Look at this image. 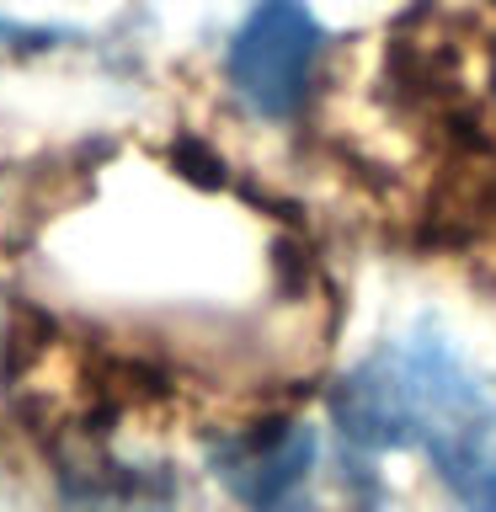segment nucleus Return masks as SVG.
<instances>
[{"label": "nucleus", "mask_w": 496, "mask_h": 512, "mask_svg": "<svg viewBox=\"0 0 496 512\" xmlns=\"http://www.w3.org/2000/svg\"><path fill=\"white\" fill-rule=\"evenodd\" d=\"M480 400L443 352H384L336 395V422L363 448L432 443L454 416Z\"/></svg>", "instance_id": "obj_1"}, {"label": "nucleus", "mask_w": 496, "mask_h": 512, "mask_svg": "<svg viewBox=\"0 0 496 512\" xmlns=\"http://www.w3.org/2000/svg\"><path fill=\"white\" fill-rule=\"evenodd\" d=\"M315 59H320V27L304 11V0H262L230 48V75L256 112L283 118L310 91Z\"/></svg>", "instance_id": "obj_2"}, {"label": "nucleus", "mask_w": 496, "mask_h": 512, "mask_svg": "<svg viewBox=\"0 0 496 512\" xmlns=\"http://www.w3.org/2000/svg\"><path fill=\"white\" fill-rule=\"evenodd\" d=\"M310 464H315V438L299 422H267L256 432H240L214 454L219 480L251 512H288L299 502L304 480H310Z\"/></svg>", "instance_id": "obj_3"}, {"label": "nucleus", "mask_w": 496, "mask_h": 512, "mask_svg": "<svg viewBox=\"0 0 496 512\" xmlns=\"http://www.w3.org/2000/svg\"><path fill=\"white\" fill-rule=\"evenodd\" d=\"M448 91L464 139L496 155V6H480L464 22V43L448 48Z\"/></svg>", "instance_id": "obj_4"}, {"label": "nucleus", "mask_w": 496, "mask_h": 512, "mask_svg": "<svg viewBox=\"0 0 496 512\" xmlns=\"http://www.w3.org/2000/svg\"><path fill=\"white\" fill-rule=\"evenodd\" d=\"M443 480L459 491L470 512H496V411L486 400H470L438 438L427 443Z\"/></svg>", "instance_id": "obj_5"}]
</instances>
